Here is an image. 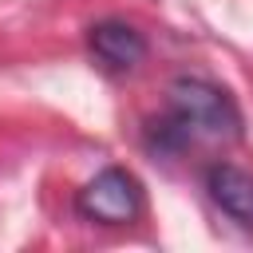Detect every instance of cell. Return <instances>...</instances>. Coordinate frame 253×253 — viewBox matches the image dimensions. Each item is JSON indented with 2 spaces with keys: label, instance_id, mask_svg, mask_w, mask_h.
<instances>
[{
  "label": "cell",
  "instance_id": "6da1fadb",
  "mask_svg": "<svg viewBox=\"0 0 253 253\" xmlns=\"http://www.w3.org/2000/svg\"><path fill=\"white\" fill-rule=\"evenodd\" d=\"M166 95H170V119L186 130V138H210V142L241 138V111L217 83L178 75Z\"/></svg>",
  "mask_w": 253,
  "mask_h": 253
},
{
  "label": "cell",
  "instance_id": "7a4b0ae2",
  "mask_svg": "<svg viewBox=\"0 0 253 253\" xmlns=\"http://www.w3.org/2000/svg\"><path fill=\"white\" fill-rule=\"evenodd\" d=\"M142 182L123 170V166H107L99 170L79 194H75V210L87 217V221H99V225H130L142 217Z\"/></svg>",
  "mask_w": 253,
  "mask_h": 253
},
{
  "label": "cell",
  "instance_id": "3957f363",
  "mask_svg": "<svg viewBox=\"0 0 253 253\" xmlns=\"http://www.w3.org/2000/svg\"><path fill=\"white\" fill-rule=\"evenodd\" d=\"M87 43L111 71H130V67H138L146 59V36L134 24H126V20H99V24H91Z\"/></svg>",
  "mask_w": 253,
  "mask_h": 253
},
{
  "label": "cell",
  "instance_id": "277c9868",
  "mask_svg": "<svg viewBox=\"0 0 253 253\" xmlns=\"http://www.w3.org/2000/svg\"><path fill=\"white\" fill-rule=\"evenodd\" d=\"M206 190L210 198L241 225H253V174H245L233 162H217L206 174Z\"/></svg>",
  "mask_w": 253,
  "mask_h": 253
}]
</instances>
